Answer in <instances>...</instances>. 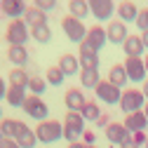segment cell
Listing matches in <instances>:
<instances>
[{
    "label": "cell",
    "mask_w": 148,
    "mask_h": 148,
    "mask_svg": "<svg viewBox=\"0 0 148 148\" xmlns=\"http://www.w3.org/2000/svg\"><path fill=\"white\" fill-rule=\"evenodd\" d=\"M80 68H99V52L89 49L87 45H80Z\"/></svg>",
    "instance_id": "cell-19"
},
{
    "label": "cell",
    "mask_w": 148,
    "mask_h": 148,
    "mask_svg": "<svg viewBox=\"0 0 148 148\" xmlns=\"http://www.w3.org/2000/svg\"><path fill=\"white\" fill-rule=\"evenodd\" d=\"M21 108L26 110V115H31V118H35V120H47V103H45L40 97H35V94L26 97V101H24Z\"/></svg>",
    "instance_id": "cell-6"
},
{
    "label": "cell",
    "mask_w": 148,
    "mask_h": 148,
    "mask_svg": "<svg viewBox=\"0 0 148 148\" xmlns=\"http://www.w3.org/2000/svg\"><path fill=\"white\" fill-rule=\"evenodd\" d=\"M141 40H143V47H148V31H143V35H141Z\"/></svg>",
    "instance_id": "cell-42"
},
{
    "label": "cell",
    "mask_w": 148,
    "mask_h": 148,
    "mask_svg": "<svg viewBox=\"0 0 148 148\" xmlns=\"http://www.w3.org/2000/svg\"><path fill=\"white\" fill-rule=\"evenodd\" d=\"M61 28H64V33H66V38L71 40V42H85V38H87V26L80 21V19H75V16H64V21H61Z\"/></svg>",
    "instance_id": "cell-3"
},
{
    "label": "cell",
    "mask_w": 148,
    "mask_h": 148,
    "mask_svg": "<svg viewBox=\"0 0 148 148\" xmlns=\"http://www.w3.org/2000/svg\"><path fill=\"white\" fill-rule=\"evenodd\" d=\"M0 141H3V134H0Z\"/></svg>",
    "instance_id": "cell-47"
},
{
    "label": "cell",
    "mask_w": 148,
    "mask_h": 148,
    "mask_svg": "<svg viewBox=\"0 0 148 148\" xmlns=\"http://www.w3.org/2000/svg\"><path fill=\"white\" fill-rule=\"evenodd\" d=\"M82 139L87 141V146H94V132H87V129H85V134H82Z\"/></svg>",
    "instance_id": "cell-37"
},
{
    "label": "cell",
    "mask_w": 148,
    "mask_h": 148,
    "mask_svg": "<svg viewBox=\"0 0 148 148\" xmlns=\"http://www.w3.org/2000/svg\"><path fill=\"white\" fill-rule=\"evenodd\" d=\"M85 134V118L75 110H66V120H64V139L66 141H75L78 136Z\"/></svg>",
    "instance_id": "cell-1"
},
{
    "label": "cell",
    "mask_w": 148,
    "mask_h": 148,
    "mask_svg": "<svg viewBox=\"0 0 148 148\" xmlns=\"http://www.w3.org/2000/svg\"><path fill=\"white\" fill-rule=\"evenodd\" d=\"M28 35H31L28 24H26L24 19H14V21L7 26V31H5V40H7L10 45H26Z\"/></svg>",
    "instance_id": "cell-4"
},
{
    "label": "cell",
    "mask_w": 148,
    "mask_h": 148,
    "mask_svg": "<svg viewBox=\"0 0 148 148\" xmlns=\"http://www.w3.org/2000/svg\"><path fill=\"white\" fill-rule=\"evenodd\" d=\"M87 148H97V146H87Z\"/></svg>",
    "instance_id": "cell-46"
},
{
    "label": "cell",
    "mask_w": 148,
    "mask_h": 148,
    "mask_svg": "<svg viewBox=\"0 0 148 148\" xmlns=\"http://www.w3.org/2000/svg\"><path fill=\"white\" fill-rule=\"evenodd\" d=\"M31 38L38 40V42H49L52 40V31H49L47 24L45 26H35V28H31Z\"/></svg>",
    "instance_id": "cell-29"
},
{
    "label": "cell",
    "mask_w": 148,
    "mask_h": 148,
    "mask_svg": "<svg viewBox=\"0 0 148 148\" xmlns=\"http://www.w3.org/2000/svg\"><path fill=\"white\" fill-rule=\"evenodd\" d=\"M28 75H26V71L24 68H14L10 71V85H16V87H26L28 85Z\"/></svg>",
    "instance_id": "cell-30"
},
{
    "label": "cell",
    "mask_w": 148,
    "mask_h": 148,
    "mask_svg": "<svg viewBox=\"0 0 148 148\" xmlns=\"http://www.w3.org/2000/svg\"><path fill=\"white\" fill-rule=\"evenodd\" d=\"M108 82H113L115 87H122V85L129 82L127 71H125V64H115V66H110V71H108Z\"/></svg>",
    "instance_id": "cell-23"
},
{
    "label": "cell",
    "mask_w": 148,
    "mask_h": 148,
    "mask_svg": "<svg viewBox=\"0 0 148 148\" xmlns=\"http://www.w3.org/2000/svg\"><path fill=\"white\" fill-rule=\"evenodd\" d=\"M146 71H148V57H146Z\"/></svg>",
    "instance_id": "cell-45"
},
{
    "label": "cell",
    "mask_w": 148,
    "mask_h": 148,
    "mask_svg": "<svg viewBox=\"0 0 148 148\" xmlns=\"http://www.w3.org/2000/svg\"><path fill=\"white\" fill-rule=\"evenodd\" d=\"M125 71H127V78L132 80V82H141L146 78V61L141 57H129L125 59Z\"/></svg>",
    "instance_id": "cell-7"
},
{
    "label": "cell",
    "mask_w": 148,
    "mask_h": 148,
    "mask_svg": "<svg viewBox=\"0 0 148 148\" xmlns=\"http://www.w3.org/2000/svg\"><path fill=\"white\" fill-rule=\"evenodd\" d=\"M68 14L82 21L85 16L89 14V5H87V0H71V3H68Z\"/></svg>",
    "instance_id": "cell-25"
},
{
    "label": "cell",
    "mask_w": 148,
    "mask_h": 148,
    "mask_svg": "<svg viewBox=\"0 0 148 148\" xmlns=\"http://www.w3.org/2000/svg\"><path fill=\"white\" fill-rule=\"evenodd\" d=\"M87 5H89V12L94 14L99 21H106V19H110V14L115 12L113 0H87Z\"/></svg>",
    "instance_id": "cell-9"
},
{
    "label": "cell",
    "mask_w": 148,
    "mask_h": 148,
    "mask_svg": "<svg viewBox=\"0 0 148 148\" xmlns=\"http://www.w3.org/2000/svg\"><path fill=\"white\" fill-rule=\"evenodd\" d=\"M0 10H3L7 16H12V21H14V19H19V16H24L26 3L24 0H0Z\"/></svg>",
    "instance_id": "cell-16"
},
{
    "label": "cell",
    "mask_w": 148,
    "mask_h": 148,
    "mask_svg": "<svg viewBox=\"0 0 148 148\" xmlns=\"http://www.w3.org/2000/svg\"><path fill=\"white\" fill-rule=\"evenodd\" d=\"M7 59L12 61V66H26V61H28V52H26V47L24 45H10L7 47Z\"/></svg>",
    "instance_id": "cell-21"
},
{
    "label": "cell",
    "mask_w": 148,
    "mask_h": 148,
    "mask_svg": "<svg viewBox=\"0 0 148 148\" xmlns=\"http://www.w3.org/2000/svg\"><path fill=\"white\" fill-rule=\"evenodd\" d=\"M146 148H148V141H146Z\"/></svg>",
    "instance_id": "cell-48"
},
{
    "label": "cell",
    "mask_w": 148,
    "mask_h": 148,
    "mask_svg": "<svg viewBox=\"0 0 148 148\" xmlns=\"http://www.w3.org/2000/svg\"><path fill=\"white\" fill-rule=\"evenodd\" d=\"M16 122H19V120H12V118H5L3 122H0V134H3V139H14Z\"/></svg>",
    "instance_id": "cell-31"
},
{
    "label": "cell",
    "mask_w": 148,
    "mask_h": 148,
    "mask_svg": "<svg viewBox=\"0 0 148 148\" xmlns=\"http://www.w3.org/2000/svg\"><path fill=\"white\" fill-rule=\"evenodd\" d=\"M143 92H139V89H125L122 92V97H120V108L125 110V113L129 115V113H136V110H141L143 108Z\"/></svg>",
    "instance_id": "cell-5"
},
{
    "label": "cell",
    "mask_w": 148,
    "mask_h": 148,
    "mask_svg": "<svg viewBox=\"0 0 148 148\" xmlns=\"http://www.w3.org/2000/svg\"><path fill=\"white\" fill-rule=\"evenodd\" d=\"M122 45H125L122 49H125V54H127V59H129V57H141L143 49H146V47H143V40H141V35H129V38H127Z\"/></svg>",
    "instance_id": "cell-22"
},
{
    "label": "cell",
    "mask_w": 148,
    "mask_h": 148,
    "mask_svg": "<svg viewBox=\"0 0 148 148\" xmlns=\"http://www.w3.org/2000/svg\"><path fill=\"white\" fill-rule=\"evenodd\" d=\"M127 136H129V132L125 129V125H122V122H108V125H106V139H108L110 143L120 146Z\"/></svg>",
    "instance_id": "cell-14"
},
{
    "label": "cell",
    "mask_w": 148,
    "mask_h": 148,
    "mask_svg": "<svg viewBox=\"0 0 148 148\" xmlns=\"http://www.w3.org/2000/svg\"><path fill=\"white\" fill-rule=\"evenodd\" d=\"M7 97V87H5V80L0 78V99H5Z\"/></svg>",
    "instance_id": "cell-40"
},
{
    "label": "cell",
    "mask_w": 148,
    "mask_h": 148,
    "mask_svg": "<svg viewBox=\"0 0 148 148\" xmlns=\"http://www.w3.org/2000/svg\"><path fill=\"white\" fill-rule=\"evenodd\" d=\"M80 115H82L85 120H99V115H101L99 103H94V101H87V103L80 108Z\"/></svg>",
    "instance_id": "cell-27"
},
{
    "label": "cell",
    "mask_w": 148,
    "mask_h": 148,
    "mask_svg": "<svg viewBox=\"0 0 148 148\" xmlns=\"http://www.w3.org/2000/svg\"><path fill=\"white\" fill-rule=\"evenodd\" d=\"M106 28L103 26H92V28H87V38H85V42L82 45H87L89 49H94V52H99L103 45H106Z\"/></svg>",
    "instance_id": "cell-11"
},
{
    "label": "cell",
    "mask_w": 148,
    "mask_h": 148,
    "mask_svg": "<svg viewBox=\"0 0 148 148\" xmlns=\"http://www.w3.org/2000/svg\"><path fill=\"white\" fill-rule=\"evenodd\" d=\"M146 125H148V118H146V113H143V110L129 113V115L125 118V129H127L129 134H134V132H143V129H146Z\"/></svg>",
    "instance_id": "cell-13"
},
{
    "label": "cell",
    "mask_w": 148,
    "mask_h": 148,
    "mask_svg": "<svg viewBox=\"0 0 148 148\" xmlns=\"http://www.w3.org/2000/svg\"><path fill=\"white\" fill-rule=\"evenodd\" d=\"M0 148H21V146L16 143L14 139H3V141H0Z\"/></svg>",
    "instance_id": "cell-36"
},
{
    "label": "cell",
    "mask_w": 148,
    "mask_h": 148,
    "mask_svg": "<svg viewBox=\"0 0 148 148\" xmlns=\"http://www.w3.org/2000/svg\"><path fill=\"white\" fill-rule=\"evenodd\" d=\"M106 38L110 42H115V45H122L127 38H129V33H127V24H122L120 19L118 21H110L106 26Z\"/></svg>",
    "instance_id": "cell-12"
},
{
    "label": "cell",
    "mask_w": 148,
    "mask_h": 148,
    "mask_svg": "<svg viewBox=\"0 0 148 148\" xmlns=\"http://www.w3.org/2000/svg\"><path fill=\"white\" fill-rule=\"evenodd\" d=\"M35 136H38L40 143H54L64 136V125L57 120H42L35 129Z\"/></svg>",
    "instance_id": "cell-2"
},
{
    "label": "cell",
    "mask_w": 148,
    "mask_h": 148,
    "mask_svg": "<svg viewBox=\"0 0 148 148\" xmlns=\"http://www.w3.org/2000/svg\"><path fill=\"white\" fill-rule=\"evenodd\" d=\"M64 103H66V110H75V113H80V108L87 103L82 89H68L66 97H64Z\"/></svg>",
    "instance_id": "cell-15"
},
{
    "label": "cell",
    "mask_w": 148,
    "mask_h": 148,
    "mask_svg": "<svg viewBox=\"0 0 148 148\" xmlns=\"http://www.w3.org/2000/svg\"><path fill=\"white\" fill-rule=\"evenodd\" d=\"M129 139H132L136 146H146V141H148L146 132H134V134H129Z\"/></svg>",
    "instance_id": "cell-35"
},
{
    "label": "cell",
    "mask_w": 148,
    "mask_h": 148,
    "mask_svg": "<svg viewBox=\"0 0 148 148\" xmlns=\"http://www.w3.org/2000/svg\"><path fill=\"white\" fill-rule=\"evenodd\" d=\"M136 26L141 31H148V10H139V16H136Z\"/></svg>",
    "instance_id": "cell-34"
},
{
    "label": "cell",
    "mask_w": 148,
    "mask_h": 148,
    "mask_svg": "<svg viewBox=\"0 0 148 148\" xmlns=\"http://www.w3.org/2000/svg\"><path fill=\"white\" fill-rule=\"evenodd\" d=\"M143 97H146V99H148V80H146V82H143Z\"/></svg>",
    "instance_id": "cell-43"
},
{
    "label": "cell",
    "mask_w": 148,
    "mask_h": 148,
    "mask_svg": "<svg viewBox=\"0 0 148 148\" xmlns=\"http://www.w3.org/2000/svg\"><path fill=\"white\" fill-rule=\"evenodd\" d=\"M57 66L61 68L64 75H68V78H71V75H75V73L80 71V59H78V57H73V54H61Z\"/></svg>",
    "instance_id": "cell-18"
},
{
    "label": "cell",
    "mask_w": 148,
    "mask_h": 148,
    "mask_svg": "<svg viewBox=\"0 0 148 148\" xmlns=\"http://www.w3.org/2000/svg\"><path fill=\"white\" fill-rule=\"evenodd\" d=\"M33 7L47 12V10H54V7H57V0H33Z\"/></svg>",
    "instance_id": "cell-33"
},
{
    "label": "cell",
    "mask_w": 148,
    "mask_h": 148,
    "mask_svg": "<svg viewBox=\"0 0 148 148\" xmlns=\"http://www.w3.org/2000/svg\"><path fill=\"white\" fill-rule=\"evenodd\" d=\"M143 113H146V118H148V103H146V106H143Z\"/></svg>",
    "instance_id": "cell-44"
},
{
    "label": "cell",
    "mask_w": 148,
    "mask_h": 148,
    "mask_svg": "<svg viewBox=\"0 0 148 148\" xmlns=\"http://www.w3.org/2000/svg\"><path fill=\"white\" fill-rule=\"evenodd\" d=\"M106 122H110V118H108V113H101L99 120H97V125H99V127H106Z\"/></svg>",
    "instance_id": "cell-38"
},
{
    "label": "cell",
    "mask_w": 148,
    "mask_h": 148,
    "mask_svg": "<svg viewBox=\"0 0 148 148\" xmlns=\"http://www.w3.org/2000/svg\"><path fill=\"white\" fill-rule=\"evenodd\" d=\"M7 103L10 106H24L26 101V87H16V85H10L7 87Z\"/></svg>",
    "instance_id": "cell-24"
},
{
    "label": "cell",
    "mask_w": 148,
    "mask_h": 148,
    "mask_svg": "<svg viewBox=\"0 0 148 148\" xmlns=\"http://www.w3.org/2000/svg\"><path fill=\"white\" fill-rule=\"evenodd\" d=\"M26 87L31 89V94H35V97H40V94H42V92L47 89V82H45L42 78H31Z\"/></svg>",
    "instance_id": "cell-32"
},
{
    "label": "cell",
    "mask_w": 148,
    "mask_h": 148,
    "mask_svg": "<svg viewBox=\"0 0 148 148\" xmlns=\"http://www.w3.org/2000/svg\"><path fill=\"white\" fill-rule=\"evenodd\" d=\"M0 113H3V110H0Z\"/></svg>",
    "instance_id": "cell-49"
},
{
    "label": "cell",
    "mask_w": 148,
    "mask_h": 148,
    "mask_svg": "<svg viewBox=\"0 0 148 148\" xmlns=\"http://www.w3.org/2000/svg\"><path fill=\"white\" fill-rule=\"evenodd\" d=\"M14 141L19 143L21 148H33L35 143H38V136H35V132L26 125V122H16V134H14Z\"/></svg>",
    "instance_id": "cell-10"
},
{
    "label": "cell",
    "mask_w": 148,
    "mask_h": 148,
    "mask_svg": "<svg viewBox=\"0 0 148 148\" xmlns=\"http://www.w3.org/2000/svg\"><path fill=\"white\" fill-rule=\"evenodd\" d=\"M80 82L85 87H97L101 82L99 78V68H80Z\"/></svg>",
    "instance_id": "cell-26"
},
{
    "label": "cell",
    "mask_w": 148,
    "mask_h": 148,
    "mask_svg": "<svg viewBox=\"0 0 148 148\" xmlns=\"http://www.w3.org/2000/svg\"><path fill=\"white\" fill-rule=\"evenodd\" d=\"M120 146H122V148H141V146H136V143H134L132 139H129V136H127V139H125V141H122Z\"/></svg>",
    "instance_id": "cell-39"
},
{
    "label": "cell",
    "mask_w": 148,
    "mask_h": 148,
    "mask_svg": "<svg viewBox=\"0 0 148 148\" xmlns=\"http://www.w3.org/2000/svg\"><path fill=\"white\" fill-rule=\"evenodd\" d=\"M24 21H26L31 28H35V26H45V24H47V12H42V10H38V7H26V12H24Z\"/></svg>",
    "instance_id": "cell-20"
},
{
    "label": "cell",
    "mask_w": 148,
    "mask_h": 148,
    "mask_svg": "<svg viewBox=\"0 0 148 148\" xmlns=\"http://www.w3.org/2000/svg\"><path fill=\"white\" fill-rule=\"evenodd\" d=\"M94 92H97V97L101 101H106V103H120V97H122L120 87H115L113 82H106V80H101L94 87Z\"/></svg>",
    "instance_id": "cell-8"
},
{
    "label": "cell",
    "mask_w": 148,
    "mask_h": 148,
    "mask_svg": "<svg viewBox=\"0 0 148 148\" xmlns=\"http://www.w3.org/2000/svg\"><path fill=\"white\" fill-rule=\"evenodd\" d=\"M64 80H66V75L61 73V68H59V66H49V68H47V82H49L52 87L64 85Z\"/></svg>",
    "instance_id": "cell-28"
},
{
    "label": "cell",
    "mask_w": 148,
    "mask_h": 148,
    "mask_svg": "<svg viewBox=\"0 0 148 148\" xmlns=\"http://www.w3.org/2000/svg\"><path fill=\"white\" fill-rule=\"evenodd\" d=\"M115 12H118V16H120L122 24L136 21V16H139V10H136V5L132 3V0H122V3L115 7Z\"/></svg>",
    "instance_id": "cell-17"
},
{
    "label": "cell",
    "mask_w": 148,
    "mask_h": 148,
    "mask_svg": "<svg viewBox=\"0 0 148 148\" xmlns=\"http://www.w3.org/2000/svg\"><path fill=\"white\" fill-rule=\"evenodd\" d=\"M68 148H87V143H82V141H73V143H68Z\"/></svg>",
    "instance_id": "cell-41"
}]
</instances>
